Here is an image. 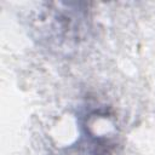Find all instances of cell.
Listing matches in <instances>:
<instances>
[{"mask_svg":"<svg viewBox=\"0 0 155 155\" xmlns=\"http://www.w3.org/2000/svg\"><path fill=\"white\" fill-rule=\"evenodd\" d=\"M46 10L41 18L39 31L40 38L52 50L59 52H70L76 50L88 36L90 25L85 10L68 8Z\"/></svg>","mask_w":155,"mask_h":155,"instance_id":"obj_1","label":"cell"}]
</instances>
